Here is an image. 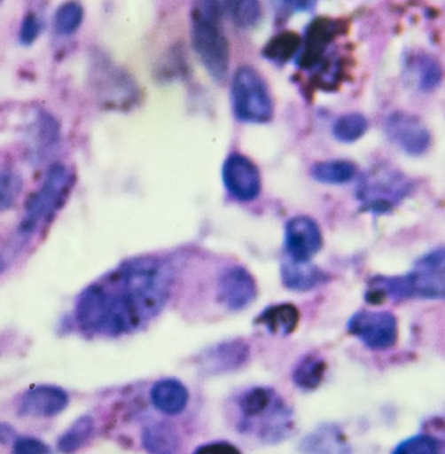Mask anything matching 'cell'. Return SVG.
<instances>
[{
  "label": "cell",
  "instance_id": "11",
  "mask_svg": "<svg viewBox=\"0 0 445 454\" xmlns=\"http://www.w3.org/2000/svg\"><path fill=\"white\" fill-rule=\"evenodd\" d=\"M218 301L228 311L238 313L249 308L258 296L255 278L243 266L225 270L218 281Z\"/></svg>",
  "mask_w": 445,
  "mask_h": 454
},
{
  "label": "cell",
  "instance_id": "25",
  "mask_svg": "<svg viewBox=\"0 0 445 454\" xmlns=\"http://www.w3.org/2000/svg\"><path fill=\"white\" fill-rule=\"evenodd\" d=\"M343 447L341 434L333 428L325 427L306 436L300 450L305 454H341Z\"/></svg>",
  "mask_w": 445,
  "mask_h": 454
},
{
  "label": "cell",
  "instance_id": "24",
  "mask_svg": "<svg viewBox=\"0 0 445 454\" xmlns=\"http://www.w3.org/2000/svg\"><path fill=\"white\" fill-rule=\"evenodd\" d=\"M325 372H327V364L324 359L316 353H308L302 356L301 361L294 367L292 379L297 388L310 392L321 386Z\"/></svg>",
  "mask_w": 445,
  "mask_h": 454
},
{
  "label": "cell",
  "instance_id": "16",
  "mask_svg": "<svg viewBox=\"0 0 445 454\" xmlns=\"http://www.w3.org/2000/svg\"><path fill=\"white\" fill-rule=\"evenodd\" d=\"M279 400L280 395L269 387H253L247 389L238 398V409L241 414L240 426H238L240 430L243 433H250L253 426L269 413Z\"/></svg>",
  "mask_w": 445,
  "mask_h": 454
},
{
  "label": "cell",
  "instance_id": "3",
  "mask_svg": "<svg viewBox=\"0 0 445 454\" xmlns=\"http://www.w3.org/2000/svg\"><path fill=\"white\" fill-rule=\"evenodd\" d=\"M392 300H445V269H416L402 277H375L370 280L364 300L380 305Z\"/></svg>",
  "mask_w": 445,
  "mask_h": 454
},
{
  "label": "cell",
  "instance_id": "13",
  "mask_svg": "<svg viewBox=\"0 0 445 454\" xmlns=\"http://www.w3.org/2000/svg\"><path fill=\"white\" fill-rule=\"evenodd\" d=\"M413 188V183L404 175L394 171H379L367 175L357 189L361 202L371 200H386L396 205L404 200Z\"/></svg>",
  "mask_w": 445,
  "mask_h": 454
},
{
  "label": "cell",
  "instance_id": "18",
  "mask_svg": "<svg viewBox=\"0 0 445 454\" xmlns=\"http://www.w3.org/2000/svg\"><path fill=\"white\" fill-rule=\"evenodd\" d=\"M280 274L283 286L292 292H310L330 280V275L319 267L292 261L283 263Z\"/></svg>",
  "mask_w": 445,
  "mask_h": 454
},
{
  "label": "cell",
  "instance_id": "9",
  "mask_svg": "<svg viewBox=\"0 0 445 454\" xmlns=\"http://www.w3.org/2000/svg\"><path fill=\"white\" fill-rule=\"evenodd\" d=\"M324 247V235L313 217L299 215L286 222L284 230V249L289 261L308 263Z\"/></svg>",
  "mask_w": 445,
  "mask_h": 454
},
{
  "label": "cell",
  "instance_id": "12",
  "mask_svg": "<svg viewBox=\"0 0 445 454\" xmlns=\"http://www.w3.org/2000/svg\"><path fill=\"white\" fill-rule=\"evenodd\" d=\"M249 358V345L244 340H230L203 350L196 364L205 375L230 374L245 366Z\"/></svg>",
  "mask_w": 445,
  "mask_h": 454
},
{
  "label": "cell",
  "instance_id": "22",
  "mask_svg": "<svg viewBox=\"0 0 445 454\" xmlns=\"http://www.w3.org/2000/svg\"><path fill=\"white\" fill-rule=\"evenodd\" d=\"M302 46L299 33L284 30L271 38L262 49V57L269 63L284 66L289 60L296 59Z\"/></svg>",
  "mask_w": 445,
  "mask_h": 454
},
{
  "label": "cell",
  "instance_id": "4",
  "mask_svg": "<svg viewBox=\"0 0 445 454\" xmlns=\"http://www.w3.org/2000/svg\"><path fill=\"white\" fill-rule=\"evenodd\" d=\"M74 175L63 163H54L44 175L41 188L30 194L25 202V214L19 225V238H29L40 224L49 222L69 196Z\"/></svg>",
  "mask_w": 445,
  "mask_h": 454
},
{
  "label": "cell",
  "instance_id": "29",
  "mask_svg": "<svg viewBox=\"0 0 445 454\" xmlns=\"http://www.w3.org/2000/svg\"><path fill=\"white\" fill-rule=\"evenodd\" d=\"M83 20V8L79 3H66L58 8L54 16L55 32L64 37L74 35L82 27Z\"/></svg>",
  "mask_w": 445,
  "mask_h": 454
},
{
  "label": "cell",
  "instance_id": "34",
  "mask_svg": "<svg viewBox=\"0 0 445 454\" xmlns=\"http://www.w3.org/2000/svg\"><path fill=\"white\" fill-rule=\"evenodd\" d=\"M193 454H243L236 445L228 442H213L197 448Z\"/></svg>",
  "mask_w": 445,
  "mask_h": 454
},
{
  "label": "cell",
  "instance_id": "19",
  "mask_svg": "<svg viewBox=\"0 0 445 454\" xmlns=\"http://www.w3.org/2000/svg\"><path fill=\"white\" fill-rule=\"evenodd\" d=\"M300 310L292 303L269 306L257 317L255 323L263 325L267 333L277 336H289L296 333L300 325Z\"/></svg>",
  "mask_w": 445,
  "mask_h": 454
},
{
  "label": "cell",
  "instance_id": "1",
  "mask_svg": "<svg viewBox=\"0 0 445 454\" xmlns=\"http://www.w3.org/2000/svg\"><path fill=\"white\" fill-rule=\"evenodd\" d=\"M168 298L154 270L127 259L83 289L77 298L76 320L83 333L90 335H127L160 316Z\"/></svg>",
  "mask_w": 445,
  "mask_h": 454
},
{
  "label": "cell",
  "instance_id": "31",
  "mask_svg": "<svg viewBox=\"0 0 445 454\" xmlns=\"http://www.w3.org/2000/svg\"><path fill=\"white\" fill-rule=\"evenodd\" d=\"M22 186L24 183L20 175L11 169L0 171V211L10 210L15 206L22 192Z\"/></svg>",
  "mask_w": 445,
  "mask_h": 454
},
{
  "label": "cell",
  "instance_id": "20",
  "mask_svg": "<svg viewBox=\"0 0 445 454\" xmlns=\"http://www.w3.org/2000/svg\"><path fill=\"white\" fill-rule=\"evenodd\" d=\"M408 69L417 76V88L422 93H431L443 82L444 67L438 58L427 52H417L408 58Z\"/></svg>",
  "mask_w": 445,
  "mask_h": 454
},
{
  "label": "cell",
  "instance_id": "36",
  "mask_svg": "<svg viewBox=\"0 0 445 454\" xmlns=\"http://www.w3.org/2000/svg\"><path fill=\"white\" fill-rule=\"evenodd\" d=\"M13 431L5 426L0 425V442H7L12 437Z\"/></svg>",
  "mask_w": 445,
  "mask_h": 454
},
{
  "label": "cell",
  "instance_id": "28",
  "mask_svg": "<svg viewBox=\"0 0 445 454\" xmlns=\"http://www.w3.org/2000/svg\"><path fill=\"white\" fill-rule=\"evenodd\" d=\"M367 129H369V121L363 114L350 113L340 116L333 122L332 135L339 142L353 144L363 137Z\"/></svg>",
  "mask_w": 445,
  "mask_h": 454
},
{
  "label": "cell",
  "instance_id": "21",
  "mask_svg": "<svg viewBox=\"0 0 445 454\" xmlns=\"http://www.w3.org/2000/svg\"><path fill=\"white\" fill-rule=\"evenodd\" d=\"M142 445L150 454H177L180 450L179 433L171 423H150L142 430Z\"/></svg>",
  "mask_w": 445,
  "mask_h": 454
},
{
  "label": "cell",
  "instance_id": "17",
  "mask_svg": "<svg viewBox=\"0 0 445 454\" xmlns=\"http://www.w3.org/2000/svg\"><path fill=\"white\" fill-rule=\"evenodd\" d=\"M150 400L158 411L166 415L182 414L189 403V391L177 379H162L152 387Z\"/></svg>",
  "mask_w": 445,
  "mask_h": 454
},
{
  "label": "cell",
  "instance_id": "26",
  "mask_svg": "<svg viewBox=\"0 0 445 454\" xmlns=\"http://www.w3.org/2000/svg\"><path fill=\"white\" fill-rule=\"evenodd\" d=\"M94 433V419L90 415L80 417L68 430L59 437L58 450L64 454L77 452L90 439Z\"/></svg>",
  "mask_w": 445,
  "mask_h": 454
},
{
  "label": "cell",
  "instance_id": "10",
  "mask_svg": "<svg viewBox=\"0 0 445 454\" xmlns=\"http://www.w3.org/2000/svg\"><path fill=\"white\" fill-rule=\"evenodd\" d=\"M386 133L392 144L397 145L405 154L421 157L430 149L431 133L410 114L397 111L386 120Z\"/></svg>",
  "mask_w": 445,
  "mask_h": 454
},
{
  "label": "cell",
  "instance_id": "33",
  "mask_svg": "<svg viewBox=\"0 0 445 454\" xmlns=\"http://www.w3.org/2000/svg\"><path fill=\"white\" fill-rule=\"evenodd\" d=\"M12 454H54L51 448L32 436H20L15 440L12 447Z\"/></svg>",
  "mask_w": 445,
  "mask_h": 454
},
{
  "label": "cell",
  "instance_id": "2",
  "mask_svg": "<svg viewBox=\"0 0 445 454\" xmlns=\"http://www.w3.org/2000/svg\"><path fill=\"white\" fill-rule=\"evenodd\" d=\"M222 3L199 2L191 13V37L194 51L215 82L227 79L230 50L222 27Z\"/></svg>",
  "mask_w": 445,
  "mask_h": 454
},
{
  "label": "cell",
  "instance_id": "8",
  "mask_svg": "<svg viewBox=\"0 0 445 454\" xmlns=\"http://www.w3.org/2000/svg\"><path fill=\"white\" fill-rule=\"evenodd\" d=\"M222 180L228 193L240 202H252L262 191V177L257 164L240 153H233L222 167Z\"/></svg>",
  "mask_w": 445,
  "mask_h": 454
},
{
  "label": "cell",
  "instance_id": "7",
  "mask_svg": "<svg viewBox=\"0 0 445 454\" xmlns=\"http://www.w3.org/2000/svg\"><path fill=\"white\" fill-rule=\"evenodd\" d=\"M347 333L371 350H386L396 344L399 325L389 311H357L347 322Z\"/></svg>",
  "mask_w": 445,
  "mask_h": 454
},
{
  "label": "cell",
  "instance_id": "6",
  "mask_svg": "<svg viewBox=\"0 0 445 454\" xmlns=\"http://www.w3.org/2000/svg\"><path fill=\"white\" fill-rule=\"evenodd\" d=\"M347 25L340 19L318 16L308 22L302 38V46L296 58V66L302 71H313L325 59L332 42L344 35Z\"/></svg>",
  "mask_w": 445,
  "mask_h": 454
},
{
  "label": "cell",
  "instance_id": "15",
  "mask_svg": "<svg viewBox=\"0 0 445 454\" xmlns=\"http://www.w3.org/2000/svg\"><path fill=\"white\" fill-rule=\"evenodd\" d=\"M59 144V122L51 114L40 111L33 120L29 132H27L30 157L35 161L43 160L55 152Z\"/></svg>",
  "mask_w": 445,
  "mask_h": 454
},
{
  "label": "cell",
  "instance_id": "30",
  "mask_svg": "<svg viewBox=\"0 0 445 454\" xmlns=\"http://www.w3.org/2000/svg\"><path fill=\"white\" fill-rule=\"evenodd\" d=\"M441 442L431 434H419L402 440L392 454H441Z\"/></svg>",
  "mask_w": 445,
  "mask_h": 454
},
{
  "label": "cell",
  "instance_id": "27",
  "mask_svg": "<svg viewBox=\"0 0 445 454\" xmlns=\"http://www.w3.org/2000/svg\"><path fill=\"white\" fill-rule=\"evenodd\" d=\"M222 7H224V13L230 16V20L238 29H252L257 27L262 16L260 3L253 0L224 2Z\"/></svg>",
  "mask_w": 445,
  "mask_h": 454
},
{
  "label": "cell",
  "instance_id": "35",
  "mask_svg": "<svg viewBox=\"0 0 445 454\" xmlns=\"http://www.w3.org/2000/svg\"><path fill=\"white\" fill-rule=\"evenodd\" d=\"M394 203L389 202L386 200H371L363 202L361 205V211L363 213L374 214V215H386V214L392 213L394 208Z\"/></svg>",
  "mask_w": 445,
  "mask_h": 454
},
{
  "label": "cell",
  "instance_id": "23",
  "mask_svg": "<svg viewBox=\"0 0 445 454\" xmlns=\"http://www.w3.org/2000/svg\"><path fill=\"white\" fill-rule=\"evenodd\" d=\"M310 175L316 183L324 185H344L350 183L357 175V167L349 160L316 161L311 166Z\"/></svg>",
  "mask_w": 445,
  "mask_h": 454
},
{
  "label": "cell",
  "instance_id": "14",
  "mask_svg": "<svg viewBox=\"0 0 445 454\" xmlns=\"http://www.w3.org/2000/svg\"><path fill=\"white\" fill-rule=\"evenodd\" d=\"M69 395L57 386H35L25 392L19 405L21 417L50 418L68 406Z\"/></svg>",
  "mask_w": 445,
  "mask_h": 454
},
{
  "label": "cell",
  "instance_id": "32",
  "mask_svg": "<svg viewBox=\"0 0 445 454\" xmlns=\"http://www.w3.org/2000/svg\"><path fill=\"white\" fill-rule=\"evenodd\" d=\"M42 32V21L35 13H27L20 25L19 42L22 46L29 47L37 41Z\"/></svg>",
  "mask_w": 445,
  "mask_h": 454
},
{
  "label": "cell",
  "instance_id": "5",
  "mask_svg": "<svg viewBox=\"0 0 445 454\" xmlns=\"http://www.w3.org/2000/svg\"><path fill=\"white\" fill-rule=\"evenodd\" d=\"M230 102L235 118L247 124H266L274 119L275 107L262 74L250 66L236 69L230 81Z\"/></svg>",
  "mask_w": 445,
  "mask_h": 454
}]
</instances>
